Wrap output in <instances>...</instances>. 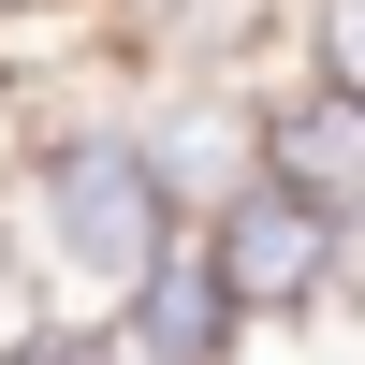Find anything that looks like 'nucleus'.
Masks as SVG:
<instances>
[{
  "mask_svg": "<svg viewBox=\"0 0 365 365\" xmlns=\"http://www.w3.org/2000/svg\"><path fill=\"white\" fill-rule=\"evenodd\" d=\"M103 322H117L132 365H234L249 351V307H234V278L205 263V234H161V249L103 292Z\"/></svg>",
  "mask_w": 365,
  "mask_h": 365,
  "instance_id": "7ed1b4c3",
  "label": "nucleus"
},
{
  "mask_svg": "<svg viewBox=\"0 0 365 365\" xmlns=\"http://www.w3.org/2000/svg\"><path fill=\"white\" fill-rule=\"evenodd\" d=\"M263 161H278L292 190H322L336 220H365V88H336V73L263 88Z\"/></svg>",
  "mask_w": 365,
  "mask_h": 365,
  "instance_id": "20e7f679",
  "label": "nucleus"
},
{
  "mask_svg": "<svg viewBox=\"0 0 365 365\" xmlns=\"http://www.w3.org/2000/svg\"><path fill=\"white\" fill-rule=\"evenodd\" d=\"M0 365H132V351H117V322H103V307H58V292H29V307L0 322Z\"/></svg>",
  "mask_w": 365,
  "mask_h": 365,
  "instance_id": "39448f33",
  "label": "nucleus"
},
{
  "mask_svg": "<svg viewBox=\"0 0 365 365\" xmlns=\"http://www.w3.org/2000/svg\"><path fill=\"white\" fill-rule=\"evenodd\" d=\"M190 234H205V263L234 278V307H249V322H307V307H336V292H351V220H336L322 190H292L278 161H249Z\"/></svg>",
  "mask_w": 365,
  "mask_h": 365,
  "instance_id": "f03ea898",
  "label": "nucleus"
},
{
  "mask_svg": "<svg viewBox=\"0 0 365 365\" xmlns=\"http://www.w3.org/2000/svg\"><path fill=\"white\" fill-rule=\"evenodd\" d=\"M0 15H44V0H0Z\"/></svg>",
  "mask_w": 365,
  "mask_h": 365,
  "instance_id": "0eeeda50",
  "label": "nucleus"
},
{
  "mask_svg": "<svg viewBox=\"0 0 365 365\" xmlns=\"http://www.w3.org/2000/svg\"><path fill=\"white\" fill-rule=\"evenodd\" d=\"M292 29H307V73L365 88V0H292Z\"/></svg>",
  "mask_w": 365,
  "mask_h": 365,
  "instance_id": "423d86ee",
  "label": "nucleus"
},
{
  "mask_svg": "<svg viewBox=\"0 0 365 365\" xmlns=\"http://www.w3.org/2000/svg\"><path fill=\"white\" fill-rule=\"evenodd\" d=\"M161 234H190V205L161 190V146L117 88H73V103H29V146L0 161V249H15L29 292L58 307H103Z\"/></svg>",
  "mask_w": 365,
  "mask_h": 365,
  "instance_id": "f257e3e1",
  "label": "nucleus"
}]
</instances>
